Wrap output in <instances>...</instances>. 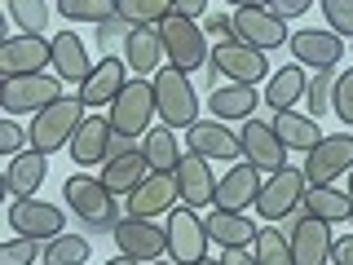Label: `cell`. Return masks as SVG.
<instances>
[{
    "label": "cell",
    "instance_id": "9",
    "mask_svg": "<svg viewBox=\"0 0 353 265\" xmlns=\"http://www.w3.org/2000/svg\"><path fill=\"white\" fill-rule=\"evenodd\" d=\"M185 146H190V155H199V159H221V164H234L243 159V141H239V132L225 124V119H216V115H199L190 128H185Z\"/></svg>",
    "mask_w": 353,
    "mask_h": 265
},
{
    "label": "cell",
    "instance_id": "38",
    "mask_svg": "<svg viewBox=\"0 0 353 265\" xmlns=\"http://www.w3.org/2000/svg\"><path fill=\"white\" fill-rule=\"evenodd\" d=\"M252 252H256V265H292V243H287L283 230H274V226L256 230Z\"/></svg>",
    "mask_w": 353,
    "mask_h": 265
},
{
    "label": "cell",
    "instance_id": "10",
    "mask_svg": "<svg viewBox=\"0 0 353 265\" xmlns=\"http://www.w3.org/2000/svg\"><path fill=\"white\" fill-rule=\"evenodd\" d=\"M212 71H221L230 84H261L270 80V58H265L261 49H252V44L243 40H230V44H212V58H208Z\"/></svg>",
    "mask_w": 353,
    "mask_h": 265
},
{
    "label": "cell",
    "instance_id": "47",
    "mask_svg": "<svg viewBox=\"0 0 353 265\" xmlns=\"http://www.w3.org/2000/svg\"><path fill=\"white\" fill-rule=\"evenodd\" d=\"M331 261H336V265H353V235L331 243Z\"/></svg>",
    "mask_w": 353,
    "mask_h": 265
},
{
    "label": "cell",
    "instance_id": "31",
    "mask_svg": "<svg viewBox=\"0 0 353 265\" xmlns=\"http://www.w3.org/2000/svg\"><path fill=\"white\" fill-rule=\"evenodd\" d=\"M256 102H265V93H256V84H225V88H212V97H208L216 119H252Z\"/></svg>",
    "mask_w": 353,
    "mask_h": 265
},
{
    "label": "cell",
    "instance_id": "2",
    "mask_svg": "<svg viewBox=\"0 0 353 265\" xmlns=\"http://www.w3.org/2000/svg\"><path fill=\"white\" fill-rule=\"evenodd\" d=\"M154 84V106H159V124L168 128H190L199 119V93L190 84V75L176 71V66H159L150 75Z\"/></svg>",
    "mask_w": 353,
    "mask_h": 265
},
{
    "label": "cell",
    "instance_id": "46",
    "mask_svg": "<svg viewBox=\"0 0 353 265\" xmlns=\"http://www.w3.org/2000/svg\"><path fill=\"white\" fill-rule=\"evenodd\" d=\"M221 265H256V252H248V248H221Z\"/></svg>",
    "mask_w": 353,
    "mask_h": 265
},
{
    "label": "cell",
    "instance_id": "23",
    "mask_svg": "<svg viewBox=\"0 0 353 265\" xmlns=\"http://www.w3.org/2000/svg\"><path fill=\"white\" fill-rule=\"evenodd\" d=\"M176 190H181V204H190V208H212V204H216L212 164L199 159V155H181V164H176Z\"/></svg>",
    "mask_w": 353,
    "mask_h": 265
},
{
    "label": "cell",
    "instance_id": "17",
    "mask_svg": "<svg viewBox=\"0 0 353 265\" xmlns=\"http://www.w3.org/2000/svg\"><path fill=\"white\" fill-rule=\"evenodd\" d=\"M234 40L252 44V49L270 53V49H283L287 40H292V31H287V22L274 14V9H234Z\"/></svg>",
    "mask_w": 353,
    "mask_h": 265
},
{
    "label": "cell",
    "instance_id": "6",
    "mask_svg": "<svg viewBox=\"0 0 353 265\" xmlns=\"http://www.w3.org/2000/svg\"><path fill=\"white\" fill-rule=\"evenodd\" d=\"M62 97V80L58 75H9V80H0V106L9 110V115H36L44 110L49 102H58Z\"/></svg>",
    "mask_w": 353,
    "mask_h": 265
},
{
    "label": "cell",
    "instance_id": "16",
    "mask_svg": "<svg viewBox=\"0 0 353 265\" xmlns=\"http://www.w3.org/2000/svg\"><path fill=\"white\" fill-rule=\"evenodd\" d=\"M239 141H243V159H248L252 168H261V173L287 168V146H283L279 132H274V124H265V119H256V115L243 119Z\"/></svg>",
    "mask_w": 353,
    "mask_h": 265
},
{
    "label": "cell",
    "instance_id": "45",
    "mask_svg": "<svg viewBox=\"0 0 353 265\" xmlns=\"http://www.w3.org/2000/svg\"><path fill=\"white\" fill-rule=\"evenodd\" d=\"M309 5H314V0H274V14H279L283 22H292V18H301V14H309Z\"/></svg>",
    "mask_w": 353,
    "mask_h": 265
},
{
    "label": "cell",
    "instance_id": "26",
    "mask_svg": "<svg viewBox=\"0 0 353 265\" xmlns=\"http://www.w3.org/2000/svg\"><path fill=\"white\" fill-rule=\"evenodd\" d=\"M49 177V155L40 150H22L9 155V168H5V195L9 199H31Z\"/></svg>",
    "mask_w": 353,
    "mask_h": 265
},
{
    "label": "cell",
    "instance_id": "36",
    "mask_svg": "<svg viewBox=\"0 0 353 265\" xmlns=\"http://www.w3.org/2000/svg\"><path fill=\"white\" fill-rule=\"evenodd\" d=\"M58 14L66 22H88V27H102L115 18V0H58Z\"/></svg>",
    "mask_w": 353,
    "mask_h": 265
},
{
    "label": "cell",
    "instance_id": "20",
    "mask_svg": "<svg viewBox=\"0 0 353 265\" xmlns=\"http://www.w3.org/2000/svg\"><path fill=\"white\" fill-rule=\"evenodd\" d=\"M176 199H181V190H176V173H150L146 181L128 195V217H150L154 221V217L172 213Z\"/></svg>",
    "mask_w": 353,
    "mask_h": 265
},
{
    "label": "cell",
    "instance_id": "27",
    "mask_svg": "<svg viewBox=\"0 0 353 265\" xmlns=\"http://www.w3.org/2000/svg\"><path fill=\"white\" fill-rule=\"evenodd\" d=\"M49 44H53V75H58L62 84H75V88H80L88 80V71H93L84 40L75 36V31H58Z\"/></svg>",
    "mask_w": 353,
    "mask_h": 265
},
{
    "label": "cell",
    "instance_id": "33",
    "mask_svg": "<svg viewBox=\"0 0 353 265\" xmlns=\"http://www.w3.org/2000/svg\"><path fill=\"white\" fill-rule=\"evenodd\" d=\"M141 150H146V159H150L154 173H176V164H181L176 128H168V124H154L150 132H141Z\"/></svg>",
    "mask_w": 353,
    "mask_h": 265
},
{
    "label": "cell",
    "instance_id": "24",
    "mask_svg": "<svg viewBox=\"0 0 353 265\" xmlns=\"http://www.w3.org/2000/svg\"><path fill=\"white\" fill-rule=\"evenodd\" d=\"M150 173H154V168H150L146 150H124V155H110V159L102 164V186H106V190L115 195V199H119V195L128 199Z\"/></svg>",
    "mask_w": 353,
    "mask_h": 265
},
{
    "label": "cell",
    "instance_id": "1",
    "mask_svg": "<svg viewBox=\"0 0 353 265\" xmlns=\"http://www.w3.org/2000/svg\"><path fill=\"white\" fill-rule=\"evenodd\" d=\"M84 115H88V106L80 97H58V102H49L44 110H36L31 115V150L53 155V150L71 146L75 128L84 124Z\"/></svg>",
    "mask_w": 353,
    "mask_h": 265
},
{
    "label": "cell",
    "instance_id": "12",
    "mask_svg": "<svg viewBox=\"0 0 353 265\" xmlns=\"http://www.w3.org/2000/svg\"><path fill=\"white\" fill-rule=\"evenodd\" d=\"M353 168V132H331L305 155V177L309 186H336Z\"/></svg>",
    "mask_w": 353,
    "mask_h": 265
},
{
    "label": "cell",
    "instance_id": "49",
    "mask_svg": "<svg viewBox=\"0 0 353 265\" xmlns=\"http://www.w3.org/2000/svg\"><path fill=\"white\" fill-rule=\"evenodd\" d=\"M230 5H234V9H270L274 0H230Z\"/></svg>",
    "mask_w": 353,
    "mask_h": 265
},
{
    "label": "cell",
    "instance_id": "30",
    "mask_svg": "<svg viewBox=\"0 0 353 265\" xmlns=\"http://www.w3.org/2000/svg\"><path fill=\"white\" fill-rule=\"evenodd\" d=\"M305 88H309V75L301 62H287L283 71H274L270 80H265V102L274 110H292L296 102H305Z\"/></svg>",
    "mask_w": 353,
    "mask_h": 265
},
{
    "label": "cell",
    "instance_id": "11",
    "mask_svg": "<svg viewBox=\"0 0 353 265\" xmlns=\"http://www.w3.org/2000/svg\"><path fill=\"white\" fill-rule=\"evenodd\" d=\"M208 243L212 239H208V226L199 217V208H190V204L172 208L168 213V257L176 265H194L208 257Z\"/></svg>",
    "mask_w": 353,
    "mask_h": 265
},
{
    "label": "cell",
    "instance_id": "34",
    "mask_svg": "<svg viewBox=\"0 0 353 265\" xmlns=\"http://www.w3.org/2000/svg\"><path fill=\"white\" fill-rule=\"evenodd\" d=\"M176 9V0H115V18L128 27H159Z\"/></svg>",
    "mask_w": 353,
    "mask_h": 265
},
{
    "label": "cell",
    "instance_id": "22",
    "mask_svg": "<svg viewBox=\"0 0 353 265\" xmlns=\"http://www.w3.org/2000/svg\"><path fill=\"white\" fill-rule=\"evenodd\" d=\"M110 141H115V128H110L106 115H84V124L75 128L71 137V159L80 168H97V164L110 159Z\"/></svg>",
    "mask_w": 353,
    "mask_h": 265
},
{
    "label": "cell",
    "instance_id": "15",
    "mask_svg": "<svg viewBox=\"0 0 353 265\" xmlns=\"http://www.w3.org/2000/svg\"><path fill=\"white\" fill-rule=\"evenodd\" d=\"M287 49H292V58L301 66H314V71H327V66L345 62V40H340L331 27H301V31H292Z\"/></svg>",
    "mask_w": 353,
    "mask_h": 265
},
{
    "label": "cell",
    "instance_id": "3",
    "mask_svg": "<svg viewBox=\"0 0 353 265\" xmlns=\"http://www.w3.org/2000/svg\"><path fill=\"white\" fill-rule=\"evenodd\" d=\"M159 36H163V58L168 66L176 71H199V66H208L212 58V49H208V31L199 27L194 18H181V14H168L159 22Z\"/></svg>",
    "mask_w": 353,
    "mask_h": 265
},
{
    "label": "cell",
    "instance_id": "21",
    "mask_svg": "<svg viewBox=\"0 0 353 265\" xmlns=\"http://www.w3.org/2000/svg\"><path fill=\"white\" fill-rule=\"evenodd\" d=\"M261 186H265L261 168H252V164L243 159V164H234V168L216 181V208H225V213H248V204L256 208Z\"/></svg>",
    "mask_w": 353,
    "mask_h": 265
},
{
    "label": "cell",
    "instance_id": "40",
    "mask_svg": "<svg viewBox=\"0 0 353 265\" xmlns=\"http://www.w3.org/2000/svg\"><path fill=\"white\" fill-rule=\"evenodd\" d=\"M40 239H5L0 243V265H36V257H40Z\"/></svg>",
    "mask_w": 353,
    "mask_h": 265
},
{
    "label": "cell",
    "instance_id": "50",
    "mask_svg": "<svg viewBox=\"0 0 353 265\" xmlns=\"http://www.w3.org/2000/svg\"><path fill=\"white\" fill-rule=\"evenodd\" d=\"M106 265H141V261H132V257H115V261H106Z\"/></svg>",
    "mask_w": 353,
    "mask_h": 265
},
{
    "label": "cell",
    "instance_id": "32",
    "mask_svg": "<svg viewBox=\"0 0 353 265\" xmlns=\"http://www.w3.org/2000/svg\"><path fill=\"white\" fill-rule=\"evenodd\" d=\"M305 213L318 217V221H327V226H340V221L353 217V195L349 190H336V186H309Z\"/></svg>",
    "mask_w": 353,
    "mask_h": 265
},
{
    "label": "cell",
    "instance_id": "41",
    "mask_svg": "<svg viewBox=\"0 0 353 265\" xmlns=\"http://www.w3.org/2000/svg\"><path fill=\"white\" fill-rule=\"evenodd\" d=\"M318 5H323L327 27L336 31L340 40H349L353 36V0H318Z\"/></svg>",
    "mask_w": 353,
    "mask_h": 265
},
{
    "label": "cell",
    "instance_id": "51",
    "mask_svg": "<svg viewBox=\"0 0 353 265\" xmlns=\"http://www.w3.org/2000/svg\"><path fill=\"white\" fill-rule=\"evenodd\" d=\"M194 265H221V257H216V261H212V257H203V261H194Z\"/></svg>",
    "mask_w": 353,
    "mask_h": 265
},
{
    "label": "cell",
    "instance_id": "25",
    "mask_svg": "<svg viewBox=\"0 0 353 265\" xmlns=\"http://www.w3.org/2000/svg\"><path fill=\"white\" fill-rule=\"evenodd\" d=\"M124 62H128V71H137V75H150L159 71L163 62V36H159V27H128L124 31Z\"/></svg>",
    "mask_w": 353,
    "mask_h": 265
},
{
    "label": "cell",
    "instance_id": "54",
    "mask_svg": "<svg viewBox=\"0 0 353 265\" xmlns=\"http://www.w3.org/2000/svg\"><path fill=\"white\" fill-rule=\"evenodd\" d=\"M349 221H353V217H349Z\"/></svg>",
    "mask_w": 353,
    "mask_h": 265
},
{
    "label": "cell",
    "instance_id": "35",
    "mask_svg": "<svg viewBox=\"0 0 353 265\" xmlns=\"http://www.w3.org/2000/svg\"><path fill=\"white\" fill-rule=\"evenodd\" d=\"M88 252H93V248H88V239H80V235H58V239L44 243L40 261L44 265H84Z\"/></svg>",
    "mask_w": 353,
    "mask_h": 265
},
{
    "label": "cell",
    "instance_id": "44",
    "mask_svg": "<svg viewBox=\"0 0 353 265\" xmlns=\"http://www.w3.org/2000/svg\"><path fill=\"white\" fill-rule=\"evenodd\" d=\"M208 36H212V44H230V40H234V18H230V14H212Z\"/></svg>",
    "mask_w": 353,
    "mask_h": 265
},
{
    "label": "cell",
    "instance_id": "29",
    "mask_svg": "<svg viewBox=\"0 0 353 265\" xmlns=\"http://www.w3.org/2000/svg\"><path fill=\"white\" fill-rule=\"evenodd\" d=\"M203 226H208V239L221 243V248H252V243H256V226H252L243 213L212 208V213L203 217Z\"/></svg>",
    "mask_w": 353,
    "mask_h": 265
},
{
    "label": "cell",
    "instance_id": "7",
    "mask_svg": "<svg viewBox=\"0 0 353 265\" xmlns=\"http://www.w3.org/2000/svg\"><path fill=\"white\" fill-rule=\"evenodd\" d=\"M115 248H119V257H132L141 265L163 261L168 257V226H159L150 217H124V221H115Z\"/></svg>",
    "mask_w": 353,
    "mask_h": 265
},
{
    "label": "cell",
    "instance_id": "19",
    "mask_svg": "<svg viewBox=\"0 0 353 265\" xmlns=\"http://www.w3.org/2000/svg\"><path fill=\"white\" fill-rule=\"evenodd\" d=\"M287 243H292V265H327V261H331V243H336V235H331L327 221H318V217L305 213V217L292 226Z\"/></svg>",
    "mask_w": 353,
    "mask_h": 265
},
{
    "label": "cell",
    "instance_id": "53",
    "mask_svg": "<svg viewBox=\"0 0 353 265\" xmlns=\"http://www.w3.org/2000/svg\"><path fill=\"white\" fill-rule=\"evenodd\" d=\"M150 265H176V261H150Z\"/></svg>",
    "mask_w": 353,
    "mask_h": 265
},
{
    "label": "cell",
    "instance_id": "5",
    "mask_svg": "<svg viewBox=\"0 0 353 265\" xmlns=\"http://www.w3.org/2000/svg\"><path fill=\"white\" fill-rule=\"evenodd\" d=\"M305 195H309L305 168H279V173L265 177L261 199H256V213L265 221H283V217H292V213H301V208H305Z\"/></svg>",
    "mask_w": 353,
    "mask_h": 265
},
{
    "label": "cell",
    "instance_id": "18",
    "mask_svg": "<svg viewBox=\"0 0 353 265\" xmlns=\"http://www.w3.org/2000/svg\"><path fill=\"white\" fill-rule=\"evenodd\" d=\"M124 84H128V62L106 53L102 62H93V71H88V80L75 88V97H80L88 110H97V106L115 102V97L124 93Z\"/></svg>",
    "mask_w": 353,
    "mask_h": 265
},
{
    "label": "cell",
    "instance_id": "8",
    "mask_svg": "<svg viewBox=\"0 0 353 265\" xmlns=\"http://www.w3.org/2000/svg\"><path fill=\"white\" fill-rule=\"evenodd\" d=\"M62 199L71 204L75 217L88 221V226H115V195L102 186V177H88V173L66 177Z\"/></svg>",
    "mask_w": 353,
    "mask_h": 265
},
{
    "label": "cell",
    "instance_id": "28",
    "mask_svg": "<svg viewBox=\"0 0 353 265\" xmlns=\"http://www.w3.org/2000/svg\"><path fill=\"white\" fill-rule=\"evenodd\" d=\"M270 124H274V132L283 137L287 150H305V155H309L318 141H323V128H318V119L309 115V110H296V106H292V110H274Z\"/></svg>",
    "mask_w": 353,
    "mask_h": 265
},
{
    "label": "cell",
    "instance_id": "52",
    "mask_svg": "<svg viewBox=\"0 0 353 265\" xmlns=\"http://www.w3.org/2000/svg\"><path fill=\"white\" fill-rule=\"evenodd\" d=\"M349 195H353V168H349Z\"/></svg>",
    "mask_w": 353,
    "mask_h": 265
},
{
    "label": "cell",
    "instance_id": "14",
    "mask_svg": "<svg viewBox=\"0 0 353 265\" xmlns=\"http://www.w3.org/2000/svg\"><path fill=\"white\" fill-rule=\"evenodd\" d=\"M9 226L22 239H58L66 235V213L58 204H44V199H9Z\"/></svg>",
    "mask_w": 353,
    "mask_h": 265
},
{
    "label": "cell",
    "instance_id": "42",
    "mask_svg": "<svg viewBox=\"0 0 353 265\" xmlns=\"http://www.w3.org/2000/svg\"><path fill=\"white\" fill-rule=\"evenodd\" d=\"M331 110H336L345 124H353V66H349V71H340V80H336V102H331Z\"/></svg>",
    "mask_w": 353,
    "mask_h": 265
},
{
    "label": "cell",
    "instance_id": "39",
    "mask_svg": "<svg viewBox=\"0 0 353 265\" xmlns=\"http://www.w3.org/2000/svg\"><path fill=\"white\" fill-rule=\"evenodd\" d=\"M9 18H14V27H22L27 36H44V27H49V5H44V0H9Z\"/></svg>",
    "mask_w": 353,
    "mask_h": 265
},
{
    "label": "cell",
    "instance_id": "37",
    "mask_svg": "<svg viewBox=\"0 0 353 265\" xmlns=\"http://www.w3.org/2000/svg\"><path fill=\"white\" fill-rule=\"evenodd\" d=\"M336 80H340L336 66L314 71V80H309V88H305V106H309V115H314V119H323L327 110H331V102H336Z\"/></svg>",
    "mask_w": 353,
    "mask_h": 265
},
{
    "label": "cell",
    "instance_id": "13",
    "mask_svg": "<svg viewBox=\"0 0 353 265\" xmlns=\"http://www.w3.org/2000/svg\"><path fill=\"white\" fill-rule=\"evenodd\" d=\"M44 66H53V44L44 36L14 31V36L0 40V80H9V75H40Z\"/></svg>",
    "mask_w": 353,
    "mask_h": 265
},
{
    "label": "cell",
    "instance_id": "43",
    "mask_svg": "<svg viewBox=\"0 0 353 265\" xmlns=\"http://www.w3.org/2000/svg\"><path fill=\"white\" fill-rule=\"evenodd\" d=\"M22 146H31V128H18L14 119H0V150L22 155Z\"/></svg>",
    "mask_w": 353,
    "mask_h": 265
},
{
    "label": "cell",
    "instance_id": "48",
    "mask_svg": "<svg viewBox=\"0 0 353 265\" xmlns=\"http://www.w3.org/2000/svg\"><path fill=\"white\" fill-rule=\"evenodd\" d=\"M208 5H212V0H176L172 14H181V18H203V14H208Z\"/></svg>",
    "mask_w": 353,
    "mask_h": 265
},
{
    "label": "cell",
    "instance_id": "4",
    "mask_svg": "<svg viewBox=\"0 0 353 265\" xmlns=\"http://www.w3.org/2000/svg\"><path fill=\"white\" fill-rule=\"evenodd\" d=\"M159 115V106H154V84L146 80V75H132V80L124 84V93L110 102L106 119L110 128L119 132V137H137V132H150L154 124L150 119Z\"/></svg>",
    "mask_w": 353,
    "mask_h": 265
}]
</instances>
